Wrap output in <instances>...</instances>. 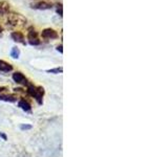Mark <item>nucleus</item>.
<instances>
[{
  "label": "nucleus",
  "instance_id": "nucleus-7",
  "mask_svg": "<svg viewBox=\"0 0 168 157\" xmlns=\"http://www.w3.org/2000/svg\"><path fill=\"white\" fill-rule=\"evenodd\" d=\"M18 105H19V107L21 109H23L24 111H30L31 110V105L28 102H26L25 100H20L19 103H18Z\"/></svg>",
  "mask_w": 168,
  "mask_h": 157
},
{
  "label": "nucleus",
  "instance_id": "nucleus-9",
  "mask_svg": "<svg viewBox=\"0 0 168 157\" xmlns=\"http://www.w3.org/2000/svg\"><path fill=\"white\" fill-rule=\"evenodd\" d=\"M20 55V50L17 47H13L12 50H11V57L14 58V59H18Z\"/></svg>",
  "mask_w": 168,
  "mask_h": 157
},
{
  "label": "nucleus",
  "instance_id": "nucleus-8",
  "mask_svg": "<svg viewBox=\"0 0 168 157\" xmlns=\"http://www.w3.org/2000/svg\"><path fill=\"white\" fill-rule=\"evenodd\" d=\"M9 9H10L9 3H6L4 1L0 2V15H3L5 13H7L9 12Z\"/></svg>",
  "mask_w": 168,
  "mask_h": 157
},
{
  "label": "nucleus",
  "instance_id": "nucleus-19",
  "mask_svg": "<svg viewBox=\"0 0 168 157\" xmlns=\"http://www.w3.org/2000/svg\"><path fill=\"white\" fill-rule=\"evenodd\" d=\"M2 31V27H1V26H0V31Z\"/></svg>",
  "mask_w": 168,
  "mask_h": 157
},
{
  "label": "nucleus",
  "instance_id": "nucleus-4",
  "mask_svg": "<svg viewBox=\"0 0 168 157\" xmlns=\"http://www.w3.org/2000/svg\"><path fill=\"white\" fill-rule=\"evenodd\" d=\"M33 9H38V10H49L52 9V4L47 3V2H37V3L32 4Z\"/></svg>",
  "mask_w": 168,
  "mask_h": 157
},
{
  "label": "nucleus",
  "instance_id": "nucleus-16",
  "mask_svg": "<svg viewBox=\"0 0 168 157\" xmlns=\"http://www.w3.org/2000/svg\"><path fill=\"white\" fill-rule=\"evenodd\" d=\"M57 49L59 50L60 52H63V50H62V45H60V46H58V47H57Z\"/></svg>",
  "mask_w": 168,
  "mask_h": 157
},
{
  "label": "nucleus",
  "instance_id": "nucleus-14",
  "mask_svg": "<svg viewBox=\"0 0 168 157\" xmlns=\"http://www.w3.org/2000/svg\"><path fill=\"white\" fill-rule=\"evenodd\" d=\"M20 129L21 130H30V129H32V126L31 125H21Z\"/></svg>",
  "mask_w": 168,
  "mask_h": 157
},
{
  "label": "nucleus",
  "instance_id": "nucleus-6",
  "mask_svg": "<svg viewBox=\"0 0 168 157\" xmlns=\"http://www.w3.org/2000/svg\"><path fill=\"white\" fill-rule=\"evenodd\" d=\"M12 69H13V66L11 65V64L0 60V71H5V72H7V71L12 70Z\"/></svg>",
  "mask_w": 168,
  "mask_h": 157
},
{
  "label": "nucleus",
  "instance_id": "nucleus-1",
  "mask_svg": "<svg viewBox=\"0 0 168 157\" xmlns=\"http://www.w3.org/2000/svg\"><path fill=\"white\" fill-rule=\"evenodd\" d=\"M28 91L32 97H34L38 101L39 104H42V95L44 93V90L42 87H35L33 85H30L28 88Z\"/></svg>",
  "mask_w": 168,
  "mask_h": 157
},
{
  "label": "nucleus",
  "instance_id": "nucleus-5",
  "mask_svg": "<svg viewBox=\"0 0 168 157\" xmlns=\"http://www.w3.org/2000/svg\"><path fill=\"white\" fill-rule=\"evenodd\" d=\"M12 39L14 40L15 42H20V43H24V36H23L22 33L20 31H14L11 35Z\"/></svg>",
  "mask_w": 168,
  "mask_h": 157
},
{
  "label": "nucleus",
  "instance_id": "nucleus-12",
  "mask_svg": "<svg viewBox=\"0 0 168 157\" xmlns=\"http://www.w3.org/2000/svg\"><path fill=\"white\" fill-rule=\"evenodd\" d=\"M62 67L60 68H55V69H50V70H47V72L50 73H59V72H62Z\"/></svg>",
  "mask_w": 168,
  "mask_h": 157
},
{
  "label": "nucleus",
  "instance_id": "nucleus-2",
  "mask_svg": "<svg viewBox=\"0 0 168 157\" xmlns=\"http://www.w3.org/2000/svg\"><path fill=\"white\" fill-rule=\"evenodd\" d=\"M42 37L47 39H57L58 38V34L57 31H55L52 28H45V30L42 31Z\"/></svg>",
  "mask_w": 168,
  "mask_h": 157
},
{
  "label": "nucleus",
  "instance_id": "nucleus-17",
  "mask_svg": "<svg viewBox=\"0 0 168 157\" xmlns=\"http://www.w3.org/2000/svg\"><path fill=\"white\" fill-rule=\"evenodd\" d=\"M0 136H1L2 138H3L4 140H6V136H5V135L3 134V133H0Z\"/></svg>",
  "mask_w": 168,
  "mask_h": 157
},
{
  "label": "nucleus",
  "instance_id": "nucleus-15",
  "mask_svg": "<svg viewBox=\"0 0 168 157\" xmlns=\"http://www.w3.org/2000/svg\"><path fill=\"white\" fill-rule=\"evenodd\" d=\"M57 12L58 14H59L60 16H63V13H62V5H58V9H57Z\"/></svg>",
  "mask_w": 168,
  "mask_h": 157
},
{
  "label": "nucleus",
  "instance_id": "nucleus-11",
  "mask_svg": "<svg viewBox=\"0 0 168 157\" xmlns=\"http://www.w3.org/2000/svg\"><path fill=\"white\" fill-rule=\"evenodd\" d=\"M37 31H35L33 30H31L28 31V40H32V39H37Z\"/></svg>",
  "mask_w": 168,
  "mask_h": 157
},
{
  "label": "nucleus",
  "instance_id": "nucleus-10",
  "mask_svg": "<svg viewBox=\"0 0 168 157\" xmlns=\"http://www.w3.org/2000/svg\"><path fill=\"white\" fill-rule=\"evenodd\" d=\"M0 100L1 101H6V102H15L16 97L13 95H0Z\"/></svg>",
  "mask_w": 168,
  "mask_h": 157
},
{
  "label": "nucleus",
  "instance_id": "nucleus-3",
  "mask_svg": "<svg viewBox=\"0 0 168 157\" xmlns=\"http://www.w3.org/2000/svg\"><path fill=\"white\" fill-rule=\"evenodd\" d=\"M13 80L18 84H26V79L21 72H15L13 74Z\"/></svg>",
  "mask_w": 168,
  "mask_h": 157
},
{
  "label": "nucleus",
  "instance_id": "nucleus-13",
  "mask_svg": "<svg viewBox=\"0 0 168 157\" xmlns=\"http://www.w3.org/2000/svg\"><path fill=\"white\" fill-rule=\"evenodd\" d=\"M28 42H30V44H32V45H38V44H40V41L38 40V38L28 40Z\"/></svg>",
  "mask_w": 168,
  "mask_h": 157
},
{
  "label": "nucleus",
  "instance_id": "nucleus-18",
  "mask_svg": "<svg viewBox=\"0 0 168 157\" xmlns=\"http://www.w3.org/2000/svg\"><path fill=\"white\" fill-rule=\"evenodd\" d=\"M4 90H6V88H5V87H0V92L4 91Z\"/></svg>",
  "mask_w": 168,
  "mask_h": 157
}]
</instances>
